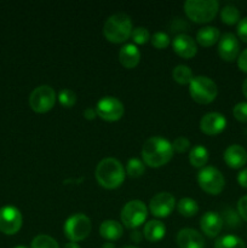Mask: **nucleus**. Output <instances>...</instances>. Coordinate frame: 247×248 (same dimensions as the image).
<instances>
[{"mask_svg":"<svg viewBox=\"0 0 247 248\" xmlns=\"http://www.w3.org/2000/svg\"><path fill=\"white\" fill-rule=\"evenodd\" d=\"M177 210L184 217H193L198 213L199 205L194 199L191 198H183L177 203Z\"/></svg>","mask_w":247,"mask_h":248,"instance_id":"b1692460","label":"nucleus"},{"mask_svg":"<svg viewBox=\"0 0 247 248\" xmlns=\"http://www.w3.org/2000/svg\"><path fill=\"white\" fill-rule=\"evenodd\" d=\"M242 93H244L245 97L247 98V78L245 79V81L242 82Z\"/></svg>","mask_w":247,"mask_h":248,"instance_id":"79ce46f5","label":"nucleus"},{"mask_svg":"<svg viewBox=\"0 0 247 248\" xmlns=\"http://www.w3.org/2000/svg\"><path fill=\"white\" fill-rule=\"evenodd\" d=\"M150 40H152L153 46L156 48H165L170 45V43H171L170 36L167 35L165 31H156V33L153 34Z\"/></svg>","mask_w":247,"mask_h":248,"instance_id":"2f4dec72","label":"nucleus"},{"mask_svg":"<svg viewBox=\"0 0 247 248\" xmlns=\"http://www.w3.org/2000/svg\"><path fill=\"white\" fill-rule=\"evenodd\" d=\"M189 147H190V142H189L188 138L183 137V136L177 137L176 140H173V143H172V148H173V150H176L177 153L186 152V150L189 149Z\"/></svg>","mask_w":247,"mask_h":248,"instance_id":"72a5a7b5","label":"nucleus"},{"mask_svg":"<svg viewBox=\"0 0 247 248\" xmlns=\"http://www.w3.org/2000/svg\"><path fill=\"white\" fill-rule=\"evenodd\" d=\"M123 232V225L116 220H104L99 227V234L108 241H115V240L120 239Z\"/></svg>","mask_w":247,"mask_h":248,"instance_id":"412c9836","label":"nucleus"},{"mask_svg":"<svg viewBox=\"0 0 247 248\" xmlns=\"http://www.w3.org/2000/svg\"><path fill=\"white\" fill-rule=\"evenodd\" d=\"M102 248H115V246H114V244H111V242H106V244L102 246Z\"/></svg>","mask_w":247,"mask_h":248,"instance_id":"37998d69","label":"nucleus"},{"mask_svg":"<svg viewBox=\"0 0 247 248\" xmlns=\"http://www.w3.org/2000/svg\"><path fill=\"white\" fill-rule=\"evenodd\" d=\"M224 161L232 169H240L247 162V152L239 144H232L225 149Z\"/></svg>","mask_w":247,"mask_h":248,"instance_id":"a211bd4d","label":"nucleus"},{"mask_svg":"<svg viewBox=\"0 0 247 248\" xmlns=\"http://www.w3.org/2000/svg\"><path fill=\"white\" fill-rule=\"evenodd\" d=\"M91 228V220L87 216L82 213H75L65 220L63 230L70 242H79L89 236Z\"/></svg>","mask_w":247,"mask_h":248,"instance_id":"423d86ee","label":"nucleus"},{"mask_svg":"<svg viewBox=\"0 0 247 248\" xmlns=\"http://www.w3.org/2000/svg\"><path fill=\"white\" fill-rule=\"evenodd\" d=\"M189 93L191 98L201 104H208L217 97L218 89L216 82L205 75L194 77L189 84Z\"/></svg>","mask_w":247,"mask_h":248,"instance_id":"39448f33","label":"nucleus"},{"mask_svg":"<svg viewBox=\"0 0 247 248\" xmlns=\"http://www.w3.org/2000/svg\"><path fill=\"white\" fill-rule=\"evenodd\" d=\"M177 245L179 248H205V239L198 230L184 228L177 234Z\"/></svg>","mask_w":247,"mask_h":248,"instance_id":"2eb2a0df","label":"nucleus"},{"mask_svg":"<svg viewBox=\"0 0 247 248\" xmlns=\"http://www.w3.org/2000/svg\"><path fill=\"white\" fill-rule=\"evenodd\" d=\"M99 186L106 189H115L125 179V171L119 160L114 157H106L97 165L94 172Z\"/></svg>","mask_w":247,"mask_h":248,"instance_id":"f03ea898","label":"nucleus"},{"mask_svg":"<svg viewBox=\"0 0 247 248\" xmlns=\"http://www.w3.org/2000/svg\"><path fill=\"white\" fill-rule=\"evenodd\" d=\"M237 182L242 188H247V169L240 171V173L237 174Z\"/></svg>","mask_w":247,"mask_h":248,"instance_id":"4c0bfd02","label":"nucleus"},{"mask_svg":"<svg viewBox=\"0 0 247 248\" xmlns=\"http://www.w3.org/2000/svg\"><path fill=\"white\" fill-rule=\"evenodd\" d=\"M31 248H60L57 241L48 235H38L33 239L31 245Z\"/></svg>","mask_w":247,"mask_h":248,"instance_id":"cd10ccee","label":"nucleus"},{"mask_svg":"<svg viewBox=\"0 0 247 248\" xmlns=\"http://www.w3.org/2000/svg\"><path fill=\"white\" fill-rule=\"evenodd\" d=\"M198 183L203 191L217 195L224 189L225 179L219 170L213 166H205L199 171Z\"/></svg>","mask_w":247,"mask_h":248,"instance_id":"0eeeda50","label":"nucleus"},{"mask_svg":"<svg viewBox=\"0 0 247 248\" xmlns=\"http://www.w3.org/2000/svg\"><path fill=\"white\" fill-rule=\"evenodd\" d=\"M165 232H166L165 224L156 219H152L148 223H145L144 229H143V235L150 242H157L161 239H164Z\"/></svg>","mask_w":247,"mask_h":248,"instance_id":"aec40b11","label":"nucleus"},{"mask_svg":"<svg viewBox=\"0 0 247 248\" xmlns=\"http://www.w3.org/2000/svg\"><path fill=\"white\" fill-rule=\"evenodd\" d=\"M227 126V119L223 114L217 111H211L205 114L200 120V128L203 133L216 136L222 132Z\"/></svg>","mask_w":247,"mask_h":248,"instance_id":"4468645a","label":"nucleus"},{"mask_svg":"<svg viewBox=\"0 0 247 248\" xmlns=\"http://www.w3.org/2000/svg\"><path fill=\"white\" fill-rule=\"evenodd\" d=\"M172 46L177 55L183 58H191L196 55L198 46L195 40L188 34H178L172 40Z\"/></svg>","mask_w":247,"mask_h":248,"instance_id":"dca6fc26","label":"nucleus"},{"mask_svg":"<svg viewBox=\"0 0 247 248\" xmlns=\"http://www.w3.org/2000/svg\"><path fill=\"white\" fill-rule=\"evenodd\" d=\"M132 33V21L125 12H116L108 17L103 26V34L111 43H124Z\"/></svg>","mask_w":247,"mask_h":248,"instance_id":"7ed1b4c3","label":"nucleus"},{"mask_svg":"<svg viewBox=\"0 0 247 248\" xmlns=\"http://www.w3.org/2000/svg\"><path fill=\"white\" fill-rule=\"evenodd\" d=\"M131 38H132L133 43L138 44V45H142L145 44L150 39L149 31L144 27H137V28L132 29V33H131Z\"/></svg>","mask_w":247,"mask_h":248,"instance_id":"7c9ffc66","label":"nucleus"},{"mask_svg":"<svg viewBox=\"0 0 247 248\" xmlns=\"http://www.w3.org/2000/svg\"><path fill=\"white\" fill-rule=\"evenodd\" d=\"M97 113H96V109L93 108H86L84 110V116L87 119V120H93L96 118Z\"/></svg>","mask_w":247,"mask_h":248,"instance_id":"58836bf2","label":"nucleus"},{"mask_svg":"<svg viewBox=\"0 0 247 248\" xmlns=\"http://www.w3.org/2000/svg\"><path fill=\"white\" fill-rule=\"evenodd\" d=\"M119 58H120V62L124 67L131 69V68H135L139 63L140 51L135 44H125L120 48Z\"/></svg>","mask_w":247,"mask_h":248,"instance_id":"6ab92c4d","label":"nucleus"},{"mask_svg":"<svg viewBox=\"0 0 247 248\" xmlns=\"http://www.w3.org/2000/svg\"><path fill=\"white\" fill-rule=\"evenodd\" d=\"M174 205H176L174 196L167 191H162L153 196L149 202V210L155 217L165 218L173 211Z\"/></svg>","mask_w":247,"mask_h":248,"instance_id":"f8f14e48","label":"nucleus"},{"mask_svg":"<svg viewBox=\"0 0 247 248\" xmlns=\"http://www.w3.org/2000/svg\"><path fill=\"white\" fill-rule=\"evenodd\" d=\"M235 119L240 123H247V102H240L232 109Z\"/></svg>","mask_w":247,"mask_h":248,"instance_id":"473e14b6","label":"nucleus"},{"mask_svg":"<svg viewBox=\"0 0 247 248\" xmlns=\"http://www.w3.org/2000/svg\"><path fill=\"white\" fill-rule=\"evenodd\" d=\"M124 104L121 103L120 99L116 97L106 96L102 97L96 106V113L101 119L106 121H116L121 119L124 115Z\"/></svg>","mask_w":247,"mask_h":248,"instance_id":"9d476101","label":"nucleus"},{"mask_svg":"<svg viewBox=\"0 0 247 248\" xmlns=\"http://www.w3.org/2000/svg\"><path fill=\"white\" fill-rule=\"evenodd\" d=\"M173 156V148L166 138L154 136L148 138L142 147V159L150 167L166 165Z\"/></svg>","mask_w":247,"mask_h":248,"instance_id":"f257e3e1","label":"nucleus"},{"mask_svg":"<svg viewBox=\"0 0 247 248\" xmlns=\"http://www.w3.org/2000/svg\"><path fill=\"white\" fill-rule=\"evenodd\" d=\"M15 248H27V247H24V246H17V247H15Z\"/></svg>","mask_w":247,"mask_h":248,"instance_id":"a18cd8bd","label":"nucleus"},{"mask_svg":"<svg viewBox=\"0 0 247 248\" xmlns=\"http://www.w3.org/2000/svg\"><path fill=\"white\" fill-rule=\"evenodd\" d=\"M220 18L227 24H235L240 22V11L234 5H225L220 10Z\"/></svg>","mask_w":247,"mask_h":248,"instance_id":"bb28decb","label":"nucleus"},{"mask_svg":"<svg viewBox=\"0 0 247 248\" xmlns=\"http://www.w3.org/2000/svg\"><path fill=\"white\" fill-rule=\"evenodd\" d=\"M148 208L140 200H131L121 210V222L128 229H136L147 219Z\"/></svg>","mask_w":247,"mask_h":248,"instance_id":"6e6552de","label":"nucleus"},{"mask_svg":"<svg viewBox=\"0 0 247 248\" xmlns=\"http://www.w3.org/2000/svg\"><path fill=\"white\" fill-rule=\"evenodd\" d=\"M126 171H127V174L131 177H139L144 173L145 167L144 162L139 159H136V157H132L127 161V165H126Z\"/></svg>","mask_w":247,"mask_h":248,"instance_id":"c85d7f7f","label":"nucleus"},{"mask_svg":"<svg viewBox=\"0 0 247 248\" xmlns=\"http://www.w3.org/2000/svg\"><path fill=\"white\" fill-rule=\"evenodd\" d=\"M140 236H142V234H140V232H138V230H135V232L131 234V239L135 240L136 242H138L140 240Z\"/></svg>","mask_w":247,"mask_h":248,"instance_id":"ea45409f","label":"nucleus"},{"mask_svg":"<svg viewBox=\"0 0 247 248\" xmlns=\"http://www.w3.org/2000/svg\"><path fill=\"white\" fill-rule=\"evenodd\" d=\"M56 103V92L48 85H40L31 91L29 106L36 113H46Z\"/></svg>","mask_w":247,"mask_h":248,"instance_id":"1a4fd4ad","label":"nucleus"},{"mask_svg":"<svg viewBox=\"0 0 247 248\" xmlns=\"http://www.w3.org/2000/svg\"><path fill=\"white\" fill-rule=\"evenodd\" d=\"M189 161L194 167H205L206 162L208 161V150L203 145L198 144L191 148L189 153Z\"/></svg>","mask_w":247,"mask_h":248,"instance_id":"5701e85b","label":"nucleus"},{"mask_svg":"<svg viewBox=\"0 0 247 248\" xmlns=\"http://www.w3.org/2000/svg\"><path fill=\"white\" fill-rule=\"evenodd\" d=\"M215 248H246L245 242L235 235H224L216 241Z\"/></svg>","mask_w":247,"mask_h":248,"instance_id":"a878e982","label":"nucleus"},{"mask_svg":"<svg viewBox=\"0 0 247 248\" xmlns=\"http://www.w3.org/2000/svg\"><path fill=\"white\" fill-rule=\"evenodd\" d=\"M22 215L18 208L5 206L0 208V232L6 235H14L21 229Z\"/></svg>","mask_w":247,"mask_h":248,"instance_id":"9b49d317","label":"nucleus"},{"mask_svg":"<svg viewBox=\"0 0 247 248\" xmlns=\"http://www.w3.org/2000/svg\"><path fill=\"white\" fill-rule=\"evenodd\" d=\"M63 248H80V246L77 244V242H68L67 245H64V247Z\"/></svg>","mask_w":247,"mask_h":248,"instance_id":"a19ab883","label":"nucleus"},{"mask_svg":"<svg viewBox=\"0 0 247 248\" xmlns=\"http://www.w3.org/2000/svg\"><path fill=\"white\" fill-rule=\"evenodd\" d=\"M219 10L217 0H186L184 2V11L186 16L198 23L212 21Z\"/></svg>","mask_w":247,"mask_h":248,"instance_id":"20e7f679","label":"nucleus"},{"mask_svg":"<svg viewBox=\"0 0 247 248\" xmlns=\"http://www.w3.org/2000/svg\"><path fill=\"white\" fill-rule=\"evenodd\" d=\"M123 248H137V247H135V246H125V247H123Z\"/></svg>","mask_w":247,"mask_h":248,"instance_id":"c03bdc74","label":"nucleus"},{"mask_svg":"<svg viewBox=\"0 0 247 248\" xmlns=\"http://www.w3.org/2000/svg\"><path fill=\"white\" fill-rule=\"evenodd\" d=\"M220 33L218 31V28L212 26H206L202 27L201 29H199L198 34H196V40L203 47H208V46H212L219 40Z\"/></svg>","mask_w":247,"mask_h":248,"instance_id":"4be33fe9","label":"nucleus"},{"mask_svg":"<svg viewBox=\"0 0 247 248\" xmlns=\"http://www.w3.org/2000/svg\"><path fill=\"white\" fill-rule=\"evenodd\" d=\"M58 101H60V103L63 107L70 108L77 102V94H75L74 91H72L69 89H62L60 91V93H58Z\"/></svg>","mask_w":247,"mask_h":248,"instance_id":"c756f323","label":"nucleus"},{"mask_svg":"<svg viewBox=\"0 0 247 248\" xmlns=\"http://www.w3.org/2000/svg\"><path fill=\"white\" fill-rule=\"evenodd\" d=\"M240 43L232 33H224L218 40V53L224 61L232 62L239 57Z\"/></svg>","mask_w":247,"mask_h":248,"instance_id":"ddd939ff","label":"nucleus"},{"mask_svg":"<svg viewBox=\"0 0 247 248\" xmlns=\"http://www.w3.org/2000/svg\"><path fill=\"white\" fill-rule=\"evenodd\" d=\"M237 211H239V215L241 216L242 219L247 222V195L242 196L239 200V202H237Z\"/></svg>","mask_w":247,"mask_h":248,"instance_id":"c9c22d12","label":"nucleus"},{"mask_svg":"<svg viewBox=\"0 0 247 248\" xmlns=\"http://www.w3.org/2000/svg\"><path fill=\"white\" fill-rule=\"evenodd\" d=\"M172 77L181 85L190 84V81L194 78L191 69L185 64H178L176 68H173V70H172Z\"/></svg>","mask_w":247,"mask_h":248,"instance_id":"393cba45","label":"nucleus"},{"mask_svg":"<svg viewBox=\"0 0 247 248\" xmlns=\"http://www.w3.org/2000/svg\"><path fill=\"white\" fill-rule=\"evenodd\" d=\"M237 65L242 72L247 73V48H245L237 57Z\"/></svg>","mask_w":247,"mask_h":248,"instance_id":"e433bc0d","label":"nucleus"},{"mask_svg":"<svg viewBox=\"0 0 247 248\" xmlns=\"http://www.w3.org/2000/svg\"><path fill=\"white\" fill-rule=\"evenodd\" d=\"M201 230L207 235L208 237H216L220 232L223 228V219L217 212L208 211L203 213L200 219Z\"/></svg>","mask_w":247,"mask_h":248,"instance_id":"f3484780","label":"nucleus"},{"mask_svg":"<svg viewBox=\"0 0 247 248\" xmlns=\"http://www.w3.org/2000/svg\"><path fill=\"white\" fill-rule=\"evenodd\" d=\"M237 35L242 41L247 43V17L240 19V22L237 23Z\"/></svg>","mask_w":247,"mask_h":248,"instance_id":"f704fd0d","label":"nucleus"}]
</instances>
